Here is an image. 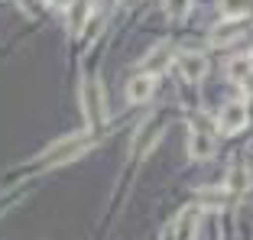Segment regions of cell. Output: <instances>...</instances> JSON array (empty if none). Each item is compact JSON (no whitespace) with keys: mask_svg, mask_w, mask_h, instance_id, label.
I'll list each match as a JSON object with an SVG mask.
<instances>
[{"mask_svg":"<svg viewBox=\"0 0 253 240\" xmlns=\"http://www.w3.org/2000/svg\"><path fill=\"white\" fill-rule=\"evenodd\" d=\"M221 10L227 16H244L247 13V0H221Z\"/></svg>","mask_w":253,"mask_h":240,"instance_id":"obj_13","label":"cell"},{"mask_svg":"<svg viewBox=\"0 0 253 240\" xmlns=\"http://www.w3.org/2000/svg\"><path fill=\"white\" fill-rule=\"evenodd\" d=\"M250 185H253L250 165H244V162L231 165V172H227V192L231 195H244V192H250Z\"/></svg>","mask_w":253,"mask_h":240,"instance_id":"obj_8","label":"cell"},{"mask_svg":"<svg viewBox=\"0 0 253 240\" xmlns=\"http://www.w3.org/2000/svg\"><path fill=\"white\" fill-rule=\"evenodd\" d=\"M84 20H88V7H72V33H82Z\"/></svg>","mask_w":253,"mask_h":240,"instance_id":"obj_14","label":"cell"},{"mask_svg":"<svg viewBox=\"0 0 253 240\" xmlns=\"http://www.w3.org/2000/svg\"><path fill=\"white\" fill-rule=\"evenodd\" d=\"M179 72H182L185 81H201L205 72H208V62H205V55H201V52H185L179 59Z\"/></svg>","mask_w":253,"mask_h":240,"instance_id":"obj_7","label":"cell"},{"mask_svg":"<svg viewBox=\"0 0 253 240\" xmlns=\"http://www.w3.org/2000/svg\"><path fill=\"white\" fill-rule=\"evenodd\" d=\"M52 7H59V10H68V7H75V0H49Z\"/></svg>","mask_w":253,"mask_h":240,"instance_id":"obj_16","label":"cell"},{"mask_svg":"<svg viewBox=\"0 0 253 240\" xmlns=\"http://www.w3.org/2000/svg\"><path fill=\"white\" fill-rule=\"evenodd\" d=\"M88 146H91V140L84 133L65 136V140H59L55 146H49V150L39 156V162H42L45 169H52V165H65V162H72V159H78Z\"/></svg>","mask_w":253,"mask_h":240,"instance_id":"obj_1","label":"cell"},{"mask_svg":"<svg viewBox=\"0 0 253 240\" xmlns=\"http://www.w3.org/2000/svg\"><path fill=\"white\" fill-rule=\"evenodd\" d=\"M188 156L192 159H211L214 156V136L205 133V130H195L188 136Z\"/></svg>","mask_w":253,"mask_h":240,"instance_id":"obj_9","label":"cell"},{"mask_svg":"<svg viewBox=\"0 0 253 240\" xmlns=\"http://www.w3.org/2000/svg\"><path fill=\"white\" fill-rule=\"evenodd\" d=\"M153 91H156V78L143 72V75L130 78V84H126V101H130V104H143V101L153 98Z\"/></svg>","mask_w":253,"mask_h":240,"instance_id":"obj_6","label":"cell"},{"mask_svg":"<svg viewBox=\"0 0 253 240\" xmlns=\"http://www.w3.org/2000/svg\"><path fill=\"white\" fill-rule=\"evenodd\" d=\"M82 111L88 127H101V120H104V88H101L97 78H88L82 84Z\"/></svg>","mask_w":253,"mask_h":240,"instance_id":"obj_2","label":"cell"},{"mask_svg":"<svg viewBox=\"0 0 253 240\" xmlns=\"http://www.w3.org/2000/svg\"><path fill=\"white\" fill-rule=\"evenodd\" d=\"M120 3H124V7H133V3H136V0H120Z\"/></svg>","mask_w":253,"mask_h":240,"instance_id":"obj_17","label":"cell"},{"mask_svg":"<svg viewBox=\"0 0 253 240\" xmlns=\"http://www.w3.org/2000/svg\"><path fill=\"white\" fill-rule=\"evenodd\" d=\"M101 26H104V16H91V20L88 23H84V36H88V39H94L97 36V33H101Z\"/></svg>","mask_w":253,"mask_h":240,"instance_id":"obj_15","label":"cell"},{"mask_svg":"<svg viewBox=\"0 0 253 240\" xmlns=\"http://www.w3.org/2000/svg\"><path fill=\"white\" fill-rule=\"evenodd\" d=\"M198 224H201V208H185L179 218H175L172 237H175V240H195V234H198Z\"/></svg>","mask_w":253,"mask_h":240,"instance_id":"obj_5","label":"cell"},{"mask_svg":"<svg viewBox=\"0 0 253 240\" xmlns=\"http://www.w3.org/2000/svg\"><path fill=\"white\" fill-rule=\"evenodd\" d=\"M247 30V23L240 20V16H227L224 23H217L214 30H211V36H208V42L211 45H227V42H234V39H240V33Z\"/></svg>","mask_w":253,"mask_h":240,"instance_id":"obj_4","label":"cell"},{"mask_svg":"<svg viewBox=\"0 0 253 240\" xmlns=\"http://www.w3.org/2000/svg\"><path fill=\"white\" fill-rule=\"evenodd\" d=\"M250 62H253V55H250Z\"/></svg>","mask_w":253,"mask_h":240,"instance_id":"obj_18","label":"cell"},{"mask_svg":"<svg viewBox=\"0 0 253 240\" xmlns=\"http://www.w3.org/2000/svg\"><path fill=\"white\" fill-rule=\"evenodd\" d=\"M169 59H172V45L169 42H156L146 55H143V68H146V75H153V72L166 68V65H169Z\"/></svg>","mask_w":253,"mask_h":240,"instance_id":"obj_10","label":"cell"},{"mask_svg":"<svg viewBox=\"0 0 253 240\" xmlns=\"http://www.w3.org/2000/svg\"><path fill=\"white\" fill-rule=\"evenodd\" d=\"M253 72V62L250 55H244V59H231V65H227V75H231V81H247Z\"/></svg>","mask_w":253,"mask_h":240,"instance_id":"obj_11","label":"cell"},{"mask_svg":"<svg viewBox=\"0 0 253 240\" xmlns=\"http://www.w3.org/2000/svg\"><path fill=\"white\" fill-rule=\"evenodd\" d=\"M188 7H192V0H163V10L169 16H182L188 13Z\"/></svg>","mask_w":253,"mask_h":240,"instance_id":"obj_12","label":"cell"},{"mask_svg":"<svg viewBox=\"0 0 253 240\" xmlns=\"http://www.w3.org/2000/svg\"><path fill=\"white\" fill-rule=\"evenodd\" d=\"M244 123H247V104L244 101L224 104L221 117H217V130H221V133H237V130H244Z\"/></svg>","mask_w":253,"mask_h":240,"instance_id":"obj_3","label":"cell"}]
</instances>
